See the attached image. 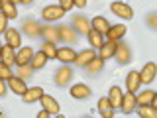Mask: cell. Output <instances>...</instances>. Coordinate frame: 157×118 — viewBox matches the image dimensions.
Instances as JSON below:
<instances>
[{
  "mask_svg": "<svg viewBox=\"0 0 157 118\" xmlns=\"http://www.w3.org/2000/svg\"><path fill=\"white\" fill-rule=\"evenodd\" d=\"M110 10L116 14L118 18H124V20H132V18H134V10L128 6L126 2H112Z\"/></svg>",
  "mask_w": 157,
  "mask_h": 118,
  "instance_id": "6da1fadb",
  "label": "cell"
},
{
  "mask_svg": "<svg viewBox=\"0 0 157 118\" xmlns=\"http://www.w3.org/2000/svg\"><path fill=\"white\" fill-rule=\"evenodd\" d=\"M71 77H73V69L69 67V65H61V67L55 71V85H57V87H65V85H69Z\"/></svg>",
  "mask_w": 157,
  "mask_h": 118,
  "instance_id": "7a4b0ae2",
  "label": "cell"
},
{
  "mask_svg": "<svg viewBox=\"0 0 157 118\" xmlns=\"http://www.w3.org/2000/svg\"><path fill=\"white\" fill-rule=\"evenodd\" d=\"M57 30H59V41H63V43H75L78 39V33L71 26H61Z\"/></svg>",
  "mask_w": 157,
  "mask_h": 118,
  "instance_id": "3957f363",
  "label": "cell"
},
{
  "mask_svg": "<svg viewBox=\"0 0 157 118\" xmlns=\"http://www.w3.org/2000/svg\"><path fill=\"white\" fill-rule=\"evenodd\" d=\"M63 14H65V10H63L61 6H45L41 12V16L45 22H55V20L63 18Z\"/></svg>",
  "mask_w": 157,
  "mask_h": 118,
  "instance_id": "277c9868",
  "label": "cell"
},
{
  "mask_svg": "<svg viewBox=\"0 0 157 118\" xmlns=\"http://www.w3.org/2000/svg\"><path fill=\"white\" fill-rule=\"evenodd\" d=\"M136 106H137L136 92H126V95H122V104H120V108L124 110V114H130V112H134Z\"/></svg>",
  "mask_w": 157,
  "mask_h": 118,
  "instance_id": "5b68a950",
  "label": "cell"
},
{
  "mask_svg": "<svg viewBox=\"0 0 157 118\" xmlns=\"http://www.w3.org/2000/svg\"><path fill=\"white\" fill-rule=\"evenodd\" d=\"M126 32H128V28L124 24H116V26H110V30L104 33V37L112 39V41H120V39L126 36Z\"/></svg>",
  "mask_w": 157,
  "mask_h": 118,
  "instance_id": "8992f818",
  "label": "cell"
},
{
  "mask_svg": "<svg viewBox=\"0 0 157 118\" xmlns=\"http://www.w3.org/2000/svg\"><path fill=\"white\" fill-rule=\"evenodd\" d=\"M78 36H86L88 30H90V22L85 18V16H75L73 18V26H71Z\"/></svg>",
  "mask_w": 157,
  "mask_h": 118,
  "instance_id": "52a82bcc",
  "label": "cell"
},
{
  "mask_svg": "<svg viewBox=\"0 0 157 118\" xmlns=\"http://www.w3.org/2000/svg\"><path fill=\"white\" fill-rule=\"evenodd\" d=\"M39 102H41V106L45 108V110L49 112V114H59V110H61V108H59V102H57L53 96L45 95V92L41 95V98H39Z\"/></svg>",
  "mask_w": 157,
  "mask_h": 118,
  "instance_id": "ba28073f",
  "label": "cell"
},
{
  "mask_svg": "<svg viewBox=\"0 0 157 118\" xmlns=\"http://www.w3.org/2000/svg\"><path fill=\"white\" fill-rule=\"evenodd\" d=\"M116 47H118V41H112V39H106L104 43H102V47L98 49L100 51V57L102 61H106V59H110V57H114V53H116Z\"/></svg>",
  "mask_w": 157,
  "mask_h": 118,
  "instance_id": "9c48e42d",
  "label": "cell"
},
{
  "mask_svg": "<svg viewBox=\"0 0 157 118\" xmlns=\"http://www.w3.org/2000/svg\"><path fill=\"white\" fill-rule=\"evenodd\" d=\"M114 57H116V61L118 63H130V59H132V51H130V47L126 45V43H122V41H118V47H116V53H114Z\"/></svg>",
  "mask_w": 157,
  "mask_h": 118,
  "instance_id": "30bf717a",
  "label": "cell"
},
{
  "mask_svg": "<svg viewBox=\"0 0 157 118\" xmlns=\"http://www.w3.org/2000/svg\"><path fill=\"white\" fill-rule=\"evenodd\" d=\"M61 63H75L77 59V51L73 47H57V57Z\"/></svg>",
  "mask_w": 157,
  "mask_h": 118,
  "instance_id": "8fae6325",
  "label": "cell"
},
{
  "mask_svg": "<svg viewBox=\"0 0 157 118\" xmlns=\"http://www.w3.org/2000/svg\"><path fill=\"white\" fill-rule=\"evenodd\" d=\"M157 75V65L153 61H149V63H145L144 69H141V73H140V79H141V83H151L155 79Z\"/></svg>",
  "mask_w": 157,
  "mask_h": 118,
  "instance_id": "7c38bea8",
  "label": "cell"
},
{
  "mask_svg": "<svg viewBox=\"0 0 157 118\" xmlns=\"http://www.w3.org/2000/svg\"><path fill=\"white\" fill-rule=\"evenodd\" d=\"M22 32H26L29 37H37V36H41V26H39L36 20H24Z\"/></svg>",
  "mask_w": 157,
  "mask_h": 118,
  "instance_id": "4fadbf2b",
  "label": "cell"
},
{
  "mask_svg": "<svg viewBox=\"0 0 157 118\" xmlns=\"http://www.w3.org/2000/svg\"><path fill=\"white\" fill-rule=\"evenodd\" d=\"M140 85H141L140 73H137V71H130V73H128V77H126L128 92H137V91H140Z\"/></svg>",
  "mask_w": 157,
  "mask_h": 118,
  "instance_id": "5bb4252c",
  "label": "cell"
},
{
  "mask_svg": "<svg viewBox=\"0 0 157 118\" xmlns=\"http://www.w3.org/2000/svg\"><path fill=\"white\" fill-rule=\"evenodd\" d=\"M4 37H6V43L12 45L14 49L20 47V43H22V33H20L16 28H8L6 32H4Z\"/></svg>",
  "mask_w": 157,
  "mask_h": 118,
  "instance_id": "9a60e30c",
  "label": "cell"
},
{
  "mask_svg": "<svg viewBox=\"0 0 157 118\" xmlns=\"http://www.w3.org/2000/svg\"><path fill=\"white\" fill-rule=\"evenodd\" d=\"M0 59H2L6 65H16V49H14L12 45H2V51H0Z\"/></svg>",
  "mask_w": 157,
  "mask_h": 118,
  "instance_id": "2e32d148",
  "label": "cell"
},
{
  "mask_svg": "<svg viewBox=\"0 0 157 118\" xmlns=\"http://www.w3.org/2000/svg\"><path fill=\"white\" fill-rule=\"evenodd\" d=\"M8 87L12 88V91L16 92V95H20V96H22L24 92L28 91V85H26V79H20V77H16V75H14L12 79H8Z\"/></svg>",
  "mask_w": 157,
  "mask_h": 118,
  "instance_id": "e0dca14e",
  "label": "cell"
},
{
  "mask_svg": "<svg viewBox=\"0 0 157 118\" xmlns=\"http://www.w3.org/2000/svg\"><path fill=\"white\" fill-rule=\"evenodd\" d=\"M136 100H137V104H151V106L157 108V96H155V92L151 91V88L141 91V95H137Z\"/></svg>",
  "mask_w": 157,
  "mask_h": 118,
  "instance_id": "ac0fdd59",
  "label": "cell"
},
{
  "mask_svg": "<svg viewBox=\"0 0 157 118\" xmlns=\"http://www.w3.org/2000/svg\"><path fill=\"white\" fill-rule=\"evenodd\" d=\"M41 95H43V88L41 87H32V88H28V91L22 95V100L26 102V104H32V102L39 100Z\"/></svg>",
  "mask_w": 157,
  "mask_h": 118,
  "instance_id": "d6986e66",
  "label": "cell"
},
{
  "mask_svg": "<svg viewBox=\"0 0 157 118\" xmlns=\"http://www.w3.org/2000/svg\"><path fill=\"white\" fill-rule=\"evenodd\" d=\"M94 57H96L94 49H85V51H78V53H77L75 63H77L78 67H86V65H88V63H90Z\"/></svg>",
  "mask_w": 157,
  "mask_h": 118,
  "instance_id": "ffe728a7",
  "label": "cell"
},
{
  "mask_svg": "<svg viewBox=\"0 0 157 118\" xmlns=\"http://www.w3.org/2000/svg\"><path fill=\"white\" fill-rule=\"evenodd\" d=\"M32 57H33V49L32 47H22L16 53V65H29Z\"/></svg>",
  "mask_w": 157,
  "mask_h": 118,
  "instance_id": "44dd1931",
  "label": "cell"
},
{
  "mask_svg": "<svg viewBox=\"0 0 157 118\" xmlns=\"http://www.w3.org/2000/svg\"><path fill=\"white\" fill-rule=\"evenodd\" d=\"M98 112H100L102 118H114V108H112L108 96H104V98L98 100Z\"/></svg>",
  "mask_w": 157,
  "mask_h": 118,
  "instance_id": "7402d4cb",
  "label": "cell"
},
{
  "mask_svg": "<svg viewBox=\"0 0 157 118\" xmlns=\"http://www.w3.org/2000/svg\"><path fill=\"white\" fill-rule=\"evenodd\" d=\"M86 36H88V43H90L92 47H96V49H100V47H102V43L106 41V39H104V33L96 32V30H92V28L88 30Z\"/></svg>",
  "mask_w": 157,
  "mask_h": 118,
  "instance_id": "603a6c76",
  "label": "cell"
},
{
  "mask_svg": "<svg viewBox=\"0 0 157 118\" xmlns=\"http://www.w3.org/2000/svg\"><path fill=\"white\" fill-rule=\"evenodd\" d=\"M92 95V91H90V87H86V85H73L71 87V96L73 98H86V96H90Z\"/></svg>",
  "mask_w": 157,
  "mask_h": 118,
  "instance_id": "cb8c5ba5",
  "label": "cell"
},
{
  "mask_svg": "<svg viewBox=\"0 0 157 118\" xmlns=\"http://www.w3.org/2000/svg\"><path fill=\"white\" fill-rule=\"evenodd\" d=\"M108 100H110L112 108H120L122 104V88L120 87H110V92H108Z\"/></svg>",
  "mask_w": 157,
  "mask_h": 118,
  "instance_id": "d4e9b609",
  "label": "cell"
},
{
  "mask_svg": "<svg viewBox=\"0 0 157 118\" xmlns=\"http://www.w3.org/2000/svg\"><path fill=\"white\" fill-rule=\"evenodd\" d=\"M41 36H43L45 41L57 43L59 41V30L55 26H45V28H41Z\"/></svg>",
  "mask_w": 157,
  "mask_h": 118,
  "instance_id": "484cf974",
  "label": "cell"
},
{
  "mask_svg": "<svg viewBox=\"0 0 157 118\" xmlns=\"http://www.w3.org/2000/svg\"><path fill=\"white\" fill-rule=\"evenodd\" d=\"M90 28L96 30V32H100V33H106L108 30H110V22H108L106 18H102V16H96L90 22Z\"/></svg>",
  "mask_w": 157,
  "mask_h": 118,
  "instance_id": "4316f807",
  "label": "cell"
},
{
  "mask_svg": "<svg viewBox=\"0 0 157 118\" xmlns=\"http://www.w3.org/2000/svg\"><path fill=\"white\" fill-rule=\"evenodd\" d=\"M45 63H47L45 53H43V51H33V57H32V61H29V67H32L33 71L41 69L43 65H45Z\"/></svg>",
  "mask_w": 157,
  "mask_h": 118,
  "instance_id": "83f0119b",
  "label": "cell"
},
{
  "mask_svg": "<svg viewBox=\"0 0 157 118\" xmlns=\"http://www.w3.org/2000/svg\"><path fill=\"white\" fill-rule=\"evenodd\" d=\"M136 110L140 114V118H155L157 116V108L151 104H137Z\"/></svg>",
  "mask_w": 157,
  "mask_h": 118,
  "instance_id": "f1b7e54d",
  "label": "cell"
},
{
  "mask_svg": "<svg viewBox=\"0 0 157 118\" xmlns=\"http://www.w3.org/2000/svg\"><path fill=\"white\" fill-rule=\"evenodd\" d=\"M0 12H2L8 20L18 16V8H16V4H12L10 0H2V10H0Z\"/></svg>",
  "mask_w": 157,
  "mask_h": 118,
  "instance_id": "f546056e",
  "label": "cell"
},
{
  "mask_svg": "<svg viewBox=\"0 0 157 118\" xmlns=\"http://www.w3.org/2000/svg\"><path fill=\"white\" fill-rule=\"evenodd\" d=\"M102 67H104V61H102L100 57H94V59H92V61L88 63L85 69H86L88 75H96V73H100V71H102Z\"/></svg>",
  "mask_w": 157,
  "mask_h": 118,
  "instance_id": "4dcf8cb0",
  "label": "cell"
},
{
  "mask_svg": "<svg viewBox=\"0 0 157 118\" xmlns=\"http://www.w3.org/2000/svg\"><path fill=\"white\" fill-rule=\"evenodd\" d=\"M41 51L45 53L47 59H55L57 57V47H55V43H51V41H43Z\"/></svg>",
  "mask_w": 157,
  "mask_h": 118,
  "instance_id": "1f68e13d",
  "label": "cell"
},
{
  "mask_svg": "<svg viewBox=\"0 0 157 118\" xmlns=\"http://www.w3.org/2000/svg\"><path fill=\"white\" fill-rule=\"evenodd\" d=\"M14 77V71L10 69V65H6V63L0 59V79H4V81H8V79Z\"/></svg>",
  "mask_w": 157,
  "mask_h": 118,
  "instance_id": "d6a6232c",
  "label": "cell"
},
{
  "mask_svg": "<svg viewBox=\"0 0 157 118\" xmlns=\"http://www.w3.org/2000/svg\"><path fill=\"white\" fill-rule=\"evenodd\" d=\"M33 75V69L29 65H18V71H16V77L20 79H29Z\"/></svg>",
  "mask_w": 157,
  "mask_h": 118,
  "instance_id": "836d02e7",
  "label": "cell"
},
{
  "mask_svg": "<svg viewBox=\"0 0 157 118\" xmlns=\"http://www.w3.org/2000/svg\"><path fill=\"white\" fill-rule=\"evenodd\" d=\"M6 30H8V18L0 12V33H4Z\"/></svg>",
  "mask_w": 157,
  "mask_h": 118,
  "instance_id": "e575fe53",
  "label": "cell"
},
{
  "mask_svg": "<svg viewBox=\"0 0 157 118\" xmlns=\"http://www.w3.org/2000/svg\"><path fill=\"white\" fill-rule=\"evenodd\" d=\"M59 6L65 10V12H69V10L75 6V4H73V0H59Z\"/></svg>",
  "mask_w": 157,
  "mask_h": 118,
  "instance_id": "d590c367",
  "label": "cell"
},
{
  "mask_svg": "<svg viewBox=\"0 0 157 118\" xmlns=\"http://www.w3.org/2000/svg\"><path fill=\"white\" fill-rule=\"evenodd\" d=\"M147 24H149L151 28H155V26H157V20H155V14H151V16L147 18Z\"/></svg>",
  "mask_w": 157,
  "mask_h": 118,
  "instance_id": "8d00e7d4",
  "label": "cell"
},
{
  "mask_svg": "<svg viewBox=\"0 0 157 118\" xmlns=\"http://www.w3.org/2000/svg\"><path fill=\"white\" fill-rule=\"evenodd\" d=\"M6 95V83H4V79H0V96Z\"/></svg>",
  "mask_w": 157,
  "mask_h": 118,
  "instance_id": "74e56055",
  "label": "cell"
},
{
  "mask_svg": "<svg viewBox=\"0 0 157 118\" xmlns=\"http://www.w3.org/2000/svg\"><path fill=\"white\" fill-rule=\"evenodd\" d=\"M73 4H75V6H78V8H85V6H86V0H73Z\"/></svg>",
  "mask_w": 157,
  "mask_h": 118,
  "instance_id": "f35d334b",
  "label": "cell"
},
{
  "mask_svg": "<svg viewBox=\"0 0 157 118\" xmlns=\"http://www.w3.org/2000/svg\"><path fill=\"white\" fill-rule=\"evenodd\" d=\"M49 116H51V114H49V112L45 110V108H43V110H41V112L37 114V118H49Z\"/></svg>",
  "mask_w": 157,
  "mask_h": 118,
  "instance_id": "ab89813d",
  "label": "cell"
},
{
  "mask_svg": "<svg viewBox=\"0 0 157 118\" xmlns=\"http://www.w3.org/2000/svg\"><path fill=\"white\" fill-rule=\"evenodd\" d=\"M10 2H12V4H20V2H22V0H10Z\"/></svg>",
  "mask_w": 157,
  "mask_h": 118,
  "instance_id": "60d3db41",
  "label": "cell"
},
{
  "mask_svg": "<svg viewBox=\"0 0 157 118\" xmlns=\"http://www.w3.org/2000/svg\"><path fill=\"white\" fill-rule=\"evenodd\" d=\"M22 2H24V4H32L33 0H22Z\"/></svg>",
  "mask_w": 157,
  "mask_h": 118,
  "instance_id": "b9f144b4",
  "label": "cell"
},
{
  "mask_svg": "<svg viewBox=\"0 0 157 118\" xmlns=\"http://www.w3.org/2000/svg\"><path fill=\"white\" fill-rule=\"evenodd\" d=\"M0 10H2V0H0Z\"/></svg>",
  "mask_w": 157,
  "mask_h": 118,
  "instance_id": "7bdbcfd3",
  "label": "cell"
},
{
  "mask_svg": "<svg viewBox=\"0 0 157 118\" xmlns=\"http://www.w3.org/2000/svg\"><path fill=\"white\" fill-rule=\"evenodd\" d=\"M0 51H2V43H0Z\"/></svg>",
  "mask_w": 157,
  "mask_h": 118,
  "instance_id": "ee69618b",
  "label": "cell"
}]
</instances>
